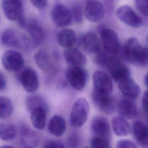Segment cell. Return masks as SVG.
<instances>
[{"instance_id":"obj_4","label":"cell","mask_w":148,"mask_h":148,"mask_svg":"<svg viewBox=\"0 0 148 148\" xmlns=\"http://www.w3.org/2000/svg\"><path fill=\"white\" fill-rule=\"evenodd\" d=\"M1 42L6 46L24 49L29 46V43L31 44L30 39L26 36L18 34L15 30L11 28L6 29L2 33Z\"/></svg>"},{"instance_id":"obj_26","label":"cell","mask_w":148,"mask_h":148,"mask_svg":"<svg viewBox=\"0 0 148 148\" xmlns=\"http://www.w3.org/2000/svg\"><path fill=\"white\" fill-rule=\"evenodd\" d=\"M34 61L36 65L42 71H48L51 66V61L47 52L44 49L38 50L34 54Z\"/></svg>"},{"instance_id":"obj_27","label":"cell","mask_w":148,"mask_h":148,"mask_svg":"<svg viewBox=\"0 0 148 148\" xmlns=\"http://www.w3.org/2000/svg\"><path fill=\"white\" fill-rule=\"evenodd\" d=\"M16 129L14 125L9 123H0V139L4 141L13 140L16 135Z\"/></svg>"},{"instance_id":"obj_14","label":"cell","mask_w":148,"mask_h":148,"mask_svg":"<svg viewBox=\"0 0 148 148\" xmlns=\"http://www.w3.org/2000/svg\"><path fill=\"white\" fill-rule=\"evenodd\" d=\"M20 81L24 89L28 92H35L39 88L38 77L32 69H24L20 75Z\"/></svg>"},{"instance_id":"obj_23","label":"cell","mask_w":148,"mask_h":148,"mask_svg":"<svg viewBox=\"0 0 148 148\" xmlns=\"http://www.w3.org/2000/svg\"><path fill=\"white\" fill-rule=\"evenodd\" d=\"M48 111L43 108H37L30 112L32 124L36 129L42 130L45 128Z\"/></svg>"},{"instance_id":"obj_41","label":"cell","mask_w":148,"mask_h":148,"mask_svg":"<svg viewBox=\"0 0 148 148\" xmlns=\"http://www.w3.org/2000/svg\"><path fill=\"white\" fill-rule=\"evenodd\" d=\"M1 147H13L12 146H2Z\"/></svg>"},{"instance_id":"obj_18","label":"cell","mask_w":148,"mask_h":148,"mask_svg":"<svg viewBox=\"0 0 148 148\" xmlns=\"http://www.w3.org/2000/svg\"><path fill=\"white\" fill-rule=\"evenodd\" d=\"M64 56L65 61L72 66H82L87 61L84 55L77 49L73 47L66 49L64 51Z\"/></svg>"},{"instance_id":"obj_19","label":"cell","mask_w":148,"mask_h":148,"mask_svg":"<svg viewBox=\"0 0 148 148\" xmlns=\"http://www.w3.org/2000/svg\"><path fill=\"white\" fill-rule=\"evenodd\" d=\"M83 49L89 53H97L100 49V44L97 36L92 32L85 33L82 38Z\"/></svg>"},{"instance_id":"obj_20","label":"cell","mask_w":148,"mask_h":148,"mask_svg":"<svg viewBox=\"0 0 148 148\" xmlns=\"http://www.w3.org/2000/svg\"><path fill=\"white\" fill-rule=\"evenodd\" d=\"M57 40L60 46L68 49L74 46L76 43L77 38L75 32L73 30L64 29L58 34Z\"/></svg>"},{"instance_id":"obj_29","label":"cell","mask_w":148,"mask_h":148,"mask_svg":"<svg viewBox=\"0 0 148 148\" xmlns=\"http://www.w3.org/2000/svg\"><path fill=\"white\" fill-rule=\"evenodd\" d=\"M13 111L12 101L10 98L0 96V119L9 117Z\"/></svg>"},{"instance_id":"obj_40","label":"cell","mask_w":148,"mask_h":148,"mask_svg":"<svg viewBox=\"0 0 148 148\" xmlns=\"http://www.w3.org/2000/svg\"><path fill=\"white\" fill-rule=\"evenodd\" d=\"M145 84L147 86V87L148 88V72L146 73L145 77Z\"/></svg>"},{"instance_id":"obj_11","label":"cell","mask_w":148,"mask_h":148,"mask_svg":"<svg viewBox=\"0 0 148 148\" xmlns=\"http://www.w3.org/2000/svg\"><path fill=\"white\" fill-rule=\"evenodd\" d=\"M2 8L5 17L11 21H19L23 17V6L21 0H3Z\"/></svg>"},{"instance_id":"obj_7","label":"cell","mask_w":148,"mask_h":148,"mask_svg":"<svg viewBox=\"0 0 148 148\" xmlns=\"http://www.w3.org/2000/svg\"><path fill=\"white\" fill-rule=\"evenodd\" d=\"M112 55L106 66L112 77L118 83L130 77L128 68L118 58Z\"/></svg>"},{"instance_id":"obj_22","label":"cell","mask_w":148,"mask_h":148,"mask_svg":"<svg viewBox=\"0 0 148 148\" xmlns=\"http://www.w3.org/2000/svg\"><path fill=\"white\" fill-rule=\"evenodd\" d=\"M48 130L50 133L55 136H62L66 130L65 119L60 115L54 116L49 121Z\"/></svg>"},{"instance_id":"obj_8","label":"cell","mask_w":148,"mask_h":148,"mask_svg":"<svg viewBox=\"0 0 148 148\" xmlns=\"http://www.w3.org/2000/svg\"><path fill=\"white\" fill-rule=\"evenodd\" d=\"M3 68L8 71L14 72L20 69L24 65L22 55L14 50H9L3 53L1 57Z\"/></svg>"},{"instance_id":"obj_35","label":"cell","mask_w":148,"mask_h":148,"mask_svg":"<svg viewBox=\"0 0 148 148\" xmlns=\"http://www.w3.org/2000/svg\"><path fill=\"white\" fill-rule=\"evenodd\" d=\"M67 142L71 147H77L80 143V138L76 134H72L69 136Z\"/></svg>"},{"instance_id":"obj_38","label":"cell","mask_w":148,"mask_h":148,"mask_svg":"<svg viewBox=\"0 0 148 148\" xmlns=\"http://www.w3.org/2000/svg\"><path fill=\"white\" fill-rule=\"evenodd\" d=\"M142 103L143 109L148 112V90L145 91L142 97Z\"/></svg>"},{"instance_id":"obj_31","label":"cell","mask_w":148,"mask_h":148,"mask_svg":"<svg viewBox=\"0 0 148 148\" xmlns=\"http://www.w3.org/2000/svg\"><path fill=\"white\" fill-rule=\"evenodd\" d=\"M91 146L95 148H107L109 147V140L100 137L94 136L91 140Z\"/></svg>"},{"instance_id":"obj_5","label":"cell","mask_w":148,"mask_h":148,"mask_svg":"<svg viewBox=\"0 0 148 148\" xmlns=\"http://www.w3.org/2000/svg\"><path fill=\"white\" fill-rule=\"evenodd\" d=\"M101 38L104 50L112 55L119 53L120 49V42L117 33L110 28L101 29Z\"/></svg>"},{"instance_id":"obj_33","label":"cell","mask_w":148,"mask_h":148,"mask_svg":"<svg viewBox=\"0 0 148 148\" xmlns=\"http://www.w3.org/2000/svg\"><path fill=\"white\" fill-rule=\"evenodd\" d=\"M135 5L140 13L148 16V0H135Z\"/></svg>"},{"instance_id":"obj_36","label":"cell","mask_w":148,"mask_h":148,"mask_svg":"<svg viewBox=\"0 0 148 148\" xmlns=\"http://www.w3.org/2000/svg\"><path fill=\"white\" fill-rule=\"evenodd\" d=\"M45 147H51V148H63L65 147L64 145L62 142L60 140H49L47 142L45 146Z\"/></svg>"},{"instance_id":"obj_39","label":"cell","mask_w":148,"mask_h":148,"mask_svg":"<svg viewBox=\"0 0 148 148\" xmlns=\"http://www.w3.org/2000/svg\"><path fill=\"white\" fill-rule=\"evenodd\" d=\"M6 86V78L3 73L0 72V91L3 90Z\"/></svg>"},{"instance_id":"obj_13","label":"cell","mask_w":148,"mask_h":148,"mask_svg":"<svg viewBox=\"0 0 148 148\" xmlns=\"http://www.w3.org/2000/svg\"><path fill=\"white\" fill-rule=\"evenodd\" d=\"M94 90L110 94L113 90V84L109 76L101 71H95L92 76Z\"/></svg>"},{"instance_id":"obj_21","label":"cell","mask_w":148,"mask_h":148,"mask_svg":"<svg viewBox=\"0 0 148 148\" xmlns=\"http://www.w3.org/2000/svg\"><path fill=\"white\" fill-rule=\"evenodd\" d=\"M118 111L121 116L128 119H133L137 114L136 106L130 99H122L119 103Z\"/></svg>"},{"instance_id":"obj_43","label":"cell","mask_w":148,"mask_h":148,"mask_svg":"<svg viewBox=\"0 0 148 148\" xmlns=\"http://www.w3.org/2000/svg\"><path fill=\"white\" fill-rule=\"evenodd\" d=\"M146 146H148V140H147V145H146Z\"/></svg>"},{"instance_id":"obj_16","label":"cell","mask_w":148,"mask_h":148,"mask_svg":"<svg viewBox=\"0 0 148 148\" xmlns=\"http://www.w3.org/2000/svg\"><path fill=\"white\" fill-rule=\"evenodd\" d=\"M86 18L93 23L101 21L104 16V8L103 5L98 1L91 0L88 1L84 9Z\"/></svg>"},{"instance_id":"obj_2","label":"cell","mask_w":148,"mask_h":148,"mask_svg":"<svg viewBox=\"0 0 148 148\" xmlns=\"http://www.w3.org/2000/svg\"><path fill=\"white\" fill-rule=\"evenodd\" d=\"M89 110V104L85 98L77 99L73 104L69 115L71 125L75 128H79L84 125L87 120Z\"/></svg>"},{"instance_id":"obj_15","label":"cell","mask_w":148,"mask_h":148,"mask_svg":"<svg viewBox=\"0 0 148 148\" xmlns=\"http://www.w3.org/2000/svg\"><path fill=\"white\" fill-rule=\"evenodd\" d=\"M91 130L94 136L108 140L110 136V125L108 120L104 117H95L91 124Z\"/></svg>"},{"instance_id":"obj_37","label":"cell","mask_w":148,"mask_h":148,"mask_svg":"<svg viewBox=\"0 0 148 148\" xmlns=\"http://www.w3.org/2000/svg\"><path fill=\"white\" fill-rule=\"evenodd\" d=\"M32 5L38 8V9H43L46 7L47 0H30Z\"/></svg>"},{"instance_id":"obj_28","label":"cell","mask_w":148,"mask_h":148,"mask_svg":"<svg viewBox=\"0 0 148 148\" xmlns=\"http://www.w3.org/2000/svg\"><path fill=\"white\" fill-rule=\"evenodd\" d=\"M25 105L27 110L31 112L32 110L37 108H43L49 110L48 105H47L44 98L38 95H32L28 97L25 101Z\"/></svg>"},{"instance_id":"obj_30","label":"cell","mask_w":148,"mask_h":148,"mask_svg":"<svg viewBox=\"0 0 148 148\" xmlns=\"http://www.w3.org/2000/svg\"><path fill=\"white\" fill-rule=\"evenodd\" d=\"M21 142L24 147H33L37 143V138L35 134L28 129H23Z\"/></svg>"},{"instance_id":"obj_3","label":"cell","mask_w":148,"mask_h":148,"mask_svg":"<svg viewBox=\"0 0 148 148\" xmlns=\"http://www.w3.org/2000/svg\"><path fill=\"white\" fill-rule=\"evenodd\" d=\"M65 75L70 85L75 90H82L85 87L88 75L81 66L70 65L66 69Z\"/></svg>"},{"instance_id":"obj_12","label":"cell","mask_w":148,"mask_h":148,"mask_svg":"<svg viewBox=\"0 0 148 148\" xmlns=\"http://www.w3.org/2000/svg\"><path fill=\"white\" fill-rule=\"evenodd\" d=\"M30 38L31 45L38 46L42 44L45 39L46 33L43 27L35 20L27 21L25 28Z\"/></svg>"},{"instance_id":"obj_6","label":"cell","mask_w":148,"mask_h":148,"mask_svg":"<svg viewBox=\"0 0 148 148\" xmlns=\"http://www.w3.org/2000/svg\"><path fill=\"white\" fill-rule=\"evenodd\" d=\"M51 17L54 24L58 27H68L73 20L71 10L62 4L53 6L51 10Z\"/></svg>"},{"instance_id":"obj_17","label":"cell","mask_w":148,"mask_h":148,"mask_svg":"<svg viewBox=\"0 0 148 148\" xmlns=\"http://www.w3.org/2000/svg\"><path fill=\"white\" fill-rule=\"evenodd\" d=\"M121 92L130 99H135L140 94V89L137 83L130 77L119 82Z\"/></svg>"},{"instance_id":"obj_10","label":"cell","mask_w":148,"mask_h":148,"mask_svg":"<svg viewBox=\"0 0 148 148\" xmlns=\"http://www.w3.org/2000/svg\"><path fill=\"white\" fill-rule=\"evenodd\" d=\"M116 16L120 20L131 27L138 28L142 24V18L128 5L119 7L116 11Z\"/></svg>"},{"instance_id":"obj_9","label":"cell","mask_w":148,"mask_h":148,"mask_svg":"<svg viewBox=\"0 0 148 148\" xmlns=\"http://www.w3.org/2000/svg\"><path fill=\"white\" fill-rule=\"evenodd\" d=\"M92 100L95 105L103 112L110 114L116 110V104L110 94L101 92L93 90Z\"/></svg>"},{"instance_id":"obj_24","label":"cell","mask_w":148,"mask_h":148,"mask_svg":"<svg viewBox=\"0 0 148 148\" xmlns=\"http://www.w3.org/2000/svg\"><path fill=\"white\" fill-rule=\"evenodd\" d=\"M132 132L136 140L141 145L146 146L148 140V126L141 121L133 123Z\"/></svg>"},{"instance_id":"obj_42","label":"cell","mask_w":148,"mask_h":148,"mask_svg":"<svg viewBox=\"0 0 148 148\" xmlns=\"http://www.w3.org/2000/svg\"><path fill=\"white\" fill-rule=\"evenodd\" d=\"M147 41L148 42V35H147Z\"/></svg>"},{"instance_id":"obj_25","label":"cell","mask_w":148,"mask_h":148,"mask_svg":"<svg viewBox=\"0 0 148 148\" xmlns=\"http://www.w3.org/2000/svg\"><path fill=\"white\" fill-rule=\"evenodd\" d=\"M112 127L115 134L119 136L127 135L131 130L129 123L122 116H115L112 119Z\"/></svg>"},{"instance_id":"obj_1","label":"cell","mask_w":148,"mask_h":148,"mask_svg":"<svg viewBox=\"0 0 148 148\" xmlns=\"http://www.w3.org/2000/svg\"><path fill=\"white\" fill-rule=\"evenodd\" d=\"M124 53L132 64L142 67L148 66V47L142 46L137 38L131 37L126 41Z\"/></svg>"},{"instance_id":"obj_34","label":"cell","mask_w":148,"mask_h":148,"mask_svg":"<svg viewBox=\"0 0 148 148\" xmlns=\"http://www.w3.org/2000/svg\"><path fill=\"white\" fill-rule=\"evenodd\" d=\"M117 147L118 148H135L136 146L135 144L127 139H121L118 141L117 143Z\"/></svg>"},{"instance_id":"obj_32","label":"cell","mask_w":148,"mask_h":148,"mask_svg":"<svg viewBox=\"0 0 148 148\" xmlns=\"http://www.w3.org/2000/svg\"><path fill=\"white\" fill-rule=\"evenodd\" d=\"M71 11L73 20L76 23L80 22L82 20V6L79 4H76L72 8Z\"/></svg>"}]
</instances>
